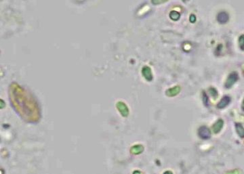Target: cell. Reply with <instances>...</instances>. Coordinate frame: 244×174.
<instances>
[{
    "label": "cell",
    "instance_id": "cell-1",
    "mask_svg": "<svg viewBox=\"0 0 244 174\" xmlns=\"http://www.w3.org/2000/svg\"><path fill=\"white\" fill-rule=\"evenodd\" d=\"M10 92L12 104L23 119L29 122L38 121L40 110L37 103L31 95L16 83L11 85Z\"/></svg>",
    "mask_w": 244,
    "mask_h": 174
},
{
    "label": "cell",
    "instance_id": "cell-2",
    "mask_svg": "<svg viewBox=\"0 0 244 174\" xmlns=\"http://www.w3.org/2000/svg\"><path fill=\"white\" fill-rule=\"evenodd\" d=\"M238 79H239V75H238L237 73H236V72H233V73H231L228 75L227 80H226L225 87L227 89L232 88L234 84L237 82Z\"/></svg>",
    "mask_w": 244,
    "mask_h": 174
},
{
    "label": "cell",
    "instance_id": "cell-3",
    "mask_svg": "<svg viewBox=\"0 0 244 174\" xmlns=\"http://www.w3.org/2000/svg\"><path fill=\"white\" fill-rule=\"evenodd\" d=\"M198 135L201 139L208 140L211 137V132L209 128L206 126H201L198 130Z\"/></svg>",
    "mask_w": 244,
    "mask_h": 174
},
{
    "label": "cell",
    "instance_id": "cell-4",
    "mask_svg": "<svg viewBox=\"0 0 244 174\" xmlns=\"http://www.w3.org/2000/svg\"><path fill=\"white\" fill-rule=\"evenodd\" d=\"M217 20L221 24H226L229 20V15L226 12H221L217 16Z\"/></svg>",
    "mask_w": 244,
    "mask_h": 174
},
{
    "label": "cell",
    "instance_id": "cell-5",
    "mask_svg": "<svg viewBox=\"0 0 244 174\" xmlns=\"http://www.w3.org/2000/svg\"><path fill=\"white\" fill-rule=\"evenodd\" d=\"M231 101V99L229 96H225L222 97L221 100L219 102L218 104H217V108L219 109H224V108L227 107L228 105L230 104Z\"/></svg>",
    "mask_w": 244,
    "mask_h": 174
},
{
    "label": "cell",
    "instance_id": "cell-6",
    "mask_svg": "<svg viewBox=\"0 0 244 174\" xmlns=\"http://www.w3.org/2000/svg\"><path fill=\"white\" fill-rule=\"evenodd\" d=\"M117 108L118 109L119 111L121 113L123 117H127L129 114V110L127 106L125 104V103H122V102H119L117 104Z\"/></svg>",
    "mask_w": 244,
    "mask_h": 174
},
{
    "label": "cell",
    "instance_id": "cell-7",
    "mask_svg": "<svg viewBox=\"0 0 244 174\" xmlns=\"http://www.w3.org/2000/svg\"><path fill=\"white\" fill-rule=\"evenodd\" d=\"M180 89H181V88H180V86H175L174 88L168 89L166 92H165V94H166L168 96L174 97L179 94Z\"/></svg>",
    "mask_w": 244,
    "mask_h": 174
},
{
    "label": "cell",
    "instance_id": "cell-8",
    "mask_svg": "<svg viewBox=\"0 0 244 174\" xmlns=\"http://www.w3.org/2000/svg\"><path fill=\"white\" fill-rule=\"evenodd\" d=\"M143 75L144 77L145 78V79L149 81V82H150V81H152L153 79V74H152V72H151V69L149 67H144L143 68Z\"/></svg>",
    "mask_w": 244,
    "mask_h": 174
},
{
    "label": "cell",
    "instance_id": "cell-9",
    "mask_svg": "<svg viewBox=\"0 0 244 174\" xmlns=\"http://www.w3.org/2000/svg\"><path fill=\"white\" fill-rule=\"evenodd\" d=\"M223 125H224L223 120L221 119H218V121L215 123L214 125H213L214 132L215 134H218V132H220L221 130H222V127H223Z\"/></svg>",
    "mask_w": 244,
    "mask_h": 174
},
{
    "label": "cell",
    "instance_id": "cell-10",
    "mask_svg": "<svg viewBox=\"0 0 244 174\" xmlns=\"http://www.w3.org/2000/svg\"><path fill=\"white\" fill-rule=\"evenodd\" d=\"M170 17L172 20L176 21L178 20H179L180 17V14L176 11H172L170 13Z\"/></svg>",
    "mask_w": 244,
    "mask_h": 174
},
{
    "label": "cell",
    "instance_id": "cell-11",
    "mask_svg": "<svg viewBox=\"0 0 244 174\" xmlns=\"http://www.w3.org/2000/svg\"><path fill=\"white\" fill-rule=\"evenodd\" d=\"M235 127L237 134L239 135V136L241 137H243V126L241 124H235Z\"/></svg>",
    "mask_w": 244,
    "mask_h": 174
},
{
    "label": "cell",
    "instance_id": "cell-12",
    "mask_svg": "<svg viewBox=\"0 0 244 174\" xmlns=\"http://www.w3.org/2000/svg\"><path fill=\"white\" fill-rule=\"evenodd\" d=\"M209 92H210V95L212 96L214 98V99H216L218 98V92H217V90L216 89V88H210V89H209Z\"/></svg>",
    "mask_w": 244,
    "mask_h": 174
},
{
    "label": "cell",
    "instance_id": "cell-13",
    "mask_svg": "<svg viewBox=\"0 0 244 174\" xmlns=\"http://www.w3.org/2000/svg\"><path fill=\"white\" fill-rule=\"evenodd\" d=\"M203 102L206 106H209V98L207 97L206 92H203Z\"/></svg>",
    "mask_w": 244,
    "mask_h": 174
},
{
    "label": "cell",
    "instance_id": "cell-14",
    "mask_svg": "<svg viewBox=\"0 0 244 174\" xmlns=\"http://www.w3.org/2000/svg\"><path fill=\"white\" fill-rule=\"evenodd\" d=\"M243 35H242L241 37H239V46H240V48L242 50H243Z\"/></svg>",
    "mask_w": 244,
    "mask_h": 174
},
{
    "label": "cell",
    "instance_id": "cell-15",
    "mask_svg": "<svg viewBox=\"0 0 244 174\" xmlns=\"http://www.w3.org/2000/svg\"><path fill=\"white\" fill-rule=\"evenodd\" d=\"M190 21H191V23H194L195 21H196V16H195L194 14H191V16H190V19H189Z\"/></svg>",
    "mask_w": 244,
    "mask_h": 174
},
{
    "label": "cell",
    "instance_id": "cell-16",
    "mask_svg": "<svg viewBox=\"0 0 244 174\" xmlns=\"http://www.w3.org/2000/svg\"><path fill=\"white\" fill-rule=\"evenodd\" d=\"M166 2L167 1H164H164H162V2H161V1L159 2V0H157V1H155V2L153 1L152 3H153V4H161V3H164V2Z\"/></svg>",
    "mask_w": 244,
    "mask_h": 174
}]
</instances>
